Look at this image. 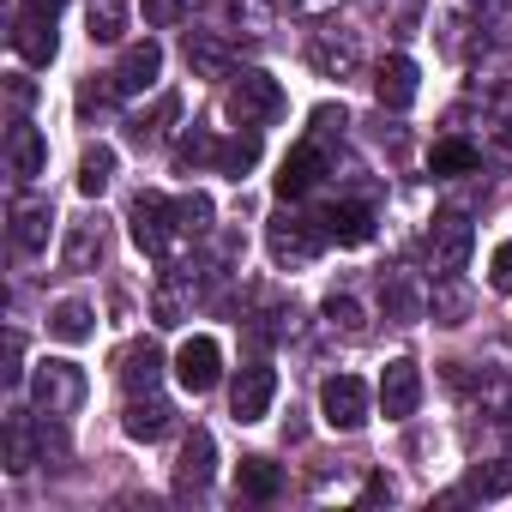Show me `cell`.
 I'll use <instances>...</instances> for the list:
<instances>
[{"label":"cell","instance_id":"1","mask_svg":"<svg viewBox=\"0 0 512 512\" xmlns=\"http://www.w3.org/2000/svg\"><path fill=\"white\" fill-rule=\"evenodd\" d=\"M223 103H229V115L241 127H272L284 115V85L272 73H260V67H247V73H229V97Z\"/></svg>","mask_w":512,"mask_h":512},{"label":"cell","instance_id":"2","mask_svg":"<svg viewBox=\"0 0 512 512\" xmlns=\"http://www.w3.org/2000/svg\"><path fill=\"white\" fill-rule=\"evenodd\" d=\"M266 247H272V260H278L284 272H302V266H314V260H320V247H326V229H320L314 217L278 211V217L266 223Z\"/></svg>","mask_w":512,"mask_h":512},{"label":"cell","instance_id":"3","mask_svg":"<svg viewBox=\"0 0 512 512\" xmlns=\"http://www.w3.org/2000/svg\"><path fill=\"white\" fill-rule=\"evenodd\" d=\"M31 404L43 410V416H73L79 404H85V368L79 362H37L31 368Z\"/></svg>","mask_w":512,"mask_h":512},{"label":"cell","instance_id":"4","mask_svg":"<svg viewBox=\"0 0 512 512\" xmlns=\"http://www.w3.org/2000/svg\"><path fill=\"white\" fill-rule=\"evenodd\" d=\"M127 223H133L139 253H151V260H163V253L175 247V235H181L175 199H163V193H139V199H133V211H127Z\"/></svg>","mask_w":512,"mask_h":512},{"label":"cell","instance_id":"5","mask_svg":"<svg viewBox=\"0 0 512 512\" xmlns=\"http://www.w3.org/2000/svg\"><path fill=\"white\" fill-rule=\"evenodd\" d=\"M320 416H326V428L356 434V428L374 416V392H368V380H356V374H332V380L320 386Z\"/></svg>","mask_w":512,"mask_h":512},{"label":"cell","instance_id":"6","mask_svg":"<svg viewBox=\"0 0 512 512\" xmlns=\"http://www.w3.org/2000/svg\"><path fill=\"white\" fill-rule=\"evenodd\" d=\"M470 247H476V229H470V217H464V211H440V217H434V229H428V272H434V278H452V272H464Z\"/></svg>","mask_w":512,"mask_h":512},{"label":"cell","instance_id":"7","mask_svg":"<svg viewBox=\"0 0 512 512\" xmlns=\"http://www.w3.org/2000/svg\"><path fill=\"white\" fill-rule=\"evenodd\" d=\"M272 398H278V368H272V362H247V368L229 380V416H235L241 428H247V422H266Z\"/></svg>","mask_w":512,"mask_h":512},{"label":"cell","instance_id":"8","mask_svg":"<svg viewBox=\"0 0 512 512\" xmlns=\"http://www.w3.org/2000/svg\"><path fill=\"white\" fill-rule=\"evenodd\" d=\"M175 380L187 386V392H211L217 380H223V344L217 338H187L181 350H175Z\"/></svg>","mask_w":512,"mask_h":512},{"label":"cell","instance_id":"9","mask_svg":"<svg viewBox=\"0 0 512 512\" xmlns=\"http://www.w3.org/2000/svg\"><path fill=\"white\" fill-rule=\"evenodd\" d=\"M416 404H422V368L410 356L386 362V374H380V410H386V422H410Z\"/></svg>","mask_w":512,"mask_h":512},{"label":"cell","instance_id":"10","mask_svg":"<svg viewBox=\"0 0 512 512\" xmlns=\"http://www.w3.org/2000/svg\"><path fill=\"white\" fill-rule=\"evenodd\" d=\"M320 175H326V151H320L314 139H302V145L278 163V181H272V187H278V199H308V193L320 187Z\"/></svg>","mask_w":512,"mask_h":512},{"label":"cell","instance_id":"11","mask_svg":"<svg viewBox=\"0 0 512 512\" xmlns=\"http://www.w3.org/2000/svg\"><path fill=\"white\" fill-rule=\"evenodd\" d=\"M314 223H320V229H326V241H338V247H362V241H374V205H356V199L320 205V211H314Z\"/></svg>","mask_w":512,"mask_h":512},{"label":"cell","instance_id":"12","mask_svg":"<svg viewBox=\"0 0 512 512\" xmlns=\"http://www.w3.org/2000/svg\"><path fill=\"white\" fill-rule=\"evenodd\" d=\"M13 49H19V61L49 67V61H55V49H61V37H55V13L25 7V13L13 19Z\"/></svg>","mask_w":512,"mask_h":512},{"label":"cell","instance_id":"13","mask_svg":"<svg viewBox=\"0 0 512 512\" xmlns=\"http://www.w3.org/2000/svg\"><path fill=\"white\" fill-rule=\"evenodd\" d=\"M157 73H163V49L145 37V43H127V49H121V61H115V73H109V79H115V91H121V97H139V91H151V85H157Z\"/></svg>","mask_w":512,"mask_h":512},{"label":"cell","instance_id":"14","mask_svg":"<svg viewBox=\"0 0 512 512\" xmlns=\"http://www.w3.org/2000/svg\"><path fill=\"white\" fill-rule=\"evenodd\" d=\"M416 91H422L416 61H410V55H386V61H380V73H374V97H380V109L404 115V109L416 103Z\"/></svg>","mask_w":512,"mask_h":512},{"label":"cell","instance_id":"15","mask_svg":"<svg viewBox=\"0 0 512 512\" xmlns=\"http://www.w3.org/2000/svg\"><path fill=\"white\" fill-rule=\"evenodd\" d=\"M43 163H49V139L25 115H13L7 121V169H13V181H37Z\"/></svg>","mask_w":512,"mask_h":512},{"label":"cell","instance_id":"16","mask_svg":"<svg viewBox=\"0 0 512 512\" xmlns=\"http://www.w3.org/2000/svg\"><path fill=\"white\" fill-rule=\"evenodd\" d=\"M308 61H314L320 79H350V73L362 67V43H356L350 31H320V37L308 43Z\"/></svg>","mask_w":512,"mask_h":512},{"label":"cell","instance_id":"17","mask_svg":"<svg viewBox=\"0 0 512 512\" xmlns=\"http://www.w3.org/2000/svg\"><path fill=\"white\" fill-rule=\"evenodd\" d=\"M49 229H55V205L37 199V193H19L13 199V247L19 253H43L49 247Z\"/></svg>","mask_w":512,"mask_h":512},{"label":"cell","instance_id":"18","mask_svg":"<svg viewBox=\"0 0 512 512\" xmlns=\"http://www.w3.org/2000/svg\"><path fill=\"white\" fill-rule=\"evenodd\" d=\"M211 470H217V440H211L205 428H193V434L181 440V464H175V488H181V494H199V488L211 482Z\"/></svg>","mask_w":512,"mask_h":512},{"label":"cell","instance_id":"19","mask_svg":"<svg viewBox=\"0 0 512 512\" xmlns=\"http://www.w3.org/2000/svg\"><path fill=\"white\" fill-rule=\"evenodd\" d=\"M121 428H127L133 440H163V434L175 428V404H169V398H157V392H133V404H127Z\"/></svg>","mask_w":512,"mask_h":512},{"label":"cell","instance_id":"20","mask_svg":"<svg viewBox=\"0 0 512 512\" xmlns=\"http://www.w3.org/2000/svg\"><path fill=\"white\" fill-rule=\"evenodd\" d=\"M103 260V217H79L67 229V247H61V266L67 272H97Z\"/></svg>","mask_w":512,"mask_h":512},{"label":"cell","instance_id":"21","mask_svg":"<svg viewBox=\"0 0 512 512\" xmlns=\"http://www.w3.org/2000/svg\"><path fill=\"white\" fill-rule=\"evenodd\" d=\"M187 67H193L199 79H229V73H235V49H229L217 31H193V37H187Z\"/></svg>","mask_w":512,"mask_h":512},{"label":"cell","instance_id":"22","mask_svg":"<svg viewBox=\"0 0 512 512\" xmlns=\"http://www.w3.org/2000/svg\"><path fill=\"white\" fill-rule=\"evenodd\" d=\"M91 332H97V308H91L85 296H67V302L49 308V338H61V344H85Z\"/></svg>","mask_w":512,"mask_h":512},{"label":"cell","instance_id":"23","mask_svg":"<svg viewBox=\"0 0 512 512\" xmlns=\"http://www.w3.org/2000/svg\"><path fill=\"white\" fill-rule=\"evenodd\" d=\"M157 380H163V350H157L151 338L127 344V356H121V386H127V392H157Z\"/></svg>","mask_w":512,"mask_h":512},{"label":"cell","instance_id":"24","mask_svg":"<svg viewBox=\"0 0 512 512\" xmlns=\"http://www.w3.org/2000/svg\"><path fill=\"white\" fill-rule=\"evenodd\" d=\"M235 488L247 500H278L284 494V464H272V458H241L235 464Z\"/></svg>","mask_w":512,"mask_h":512},{"label":"cell","instance_id":"25","mask_svg":"<svg viewBox=\"0 0 512 512\" xmlns=\"http://www.w3.org/2000/svg\"><path fill=\"white\" fill-rule=\"evenodd\" d=\"M253 163H260V127H247V133L223 139V145H217V157H211V169H217V175H229V181H241Z\"/></svg>","mask_w":512,"mask_h":512},{"label":"cell","instance_id":"26","mask_svg":"<svg viewBox=\"0 0 512 512\" xmlns=\"http://www.w3.org/2000/svg\"><path fill=\"white\" fill-rule=\"evenodd\" d=\"M428 169L440 175V181H452V175H470V169H482V145H470V139H440L434 151H428Z\"/></svg>","mask_w":512,"mask_h":512},{"label":"cell","instance_id":"27","mask_svg":"<svg viewBox=\"0 0 512 512\" xmlns=\"http://www.w3.org/2000/svg\"><path fill=\"white\" fill-rule=\"evenodd\" d=\"M428 314H434L440 326H464V320H470V290L458 284V272H452V278H434V290H428Z\"/></svg>","mask_w":512,"mask_h":512},{"label":"cell","instance_id":"28","mask_svg":"<svg viewBox=\"0 0 512 512\" xmlns=\"http://www.w3.org/2000/svg\"><path fill=\"white\" fill-rule=\"evenodd\" d=\"M31 464H37V440H31V416H25V410H13V416H7V470H13V476H25Z\"/></svg>","mask_w":512,"mask_h":512},{"label":"cell","instance_id":"29","mask_svg":"<svg viewBox=\"0 0 512 512\" xmlns=\"http://www.w3.org/2000/svg\"><path fill=\"white\" fill-rule=\"evenodd\" d=\"M175 115H181V97H157V109H151V115L127 121V139H133V145L145 151V145H157V139H163V127H169Z\"/></svg>","mask_w":512,"mask_h":512},{"label":"cell","instance_id":"30","mask_svg":"<svg viewBox=\"0 0 512 512\" xmlns=\"http://www.w3.org/2000/svg\"><path fill=\"white\" fill-rule=\"evenodd\" d=\"M109 181H115V151H109V145H91V151L79 157V193L97 199Z\"/></svg>","mask_w":512,"mask_h":512},{"label":"cell","instance_id":"31","mask_svg":"<svg viewBox=\"0 0 512 512\" xmlns=\"http://www.w3.org/2000/svg\"><path fill=\"white\" fill-rule=\"evenodd\" d=\"M506 488H512V458L506 464H470V476H464L470 500H500Z\"/></svg>","mask_w":512,"mask_h":512},{"label":"cell","instance_id":"32","mask_svg":"<svg viewBox=\"0 0 512 512\" xmlns=\"http://www.w3.org/2000/svg\"><path fill=\"white\" fill-rule=\"evenodd\" d=\"M85 25H91V43H121V31H127V0H91Z\"/></svg>","mask_w":512,"mask_h":512},{"label":"cell","instance_id":"33","mask_svg":"<svg viewBox=\"0 0 512 512\" xmlns=\"http://www.w3.org/2000/svg\"><path fill=\"white\" fill-rule=\"evenodd\" d=\"M380 302H386V320H392V326H410V320L422 314V296H416V290H410L404 278H386Z\"/></svg>","mask_w":512,"mask_h":512},{"label":"cell","instance_id":"34","mask_svg":"<svg viewBox=\"0 0 512 512\" xmlns=\"http://www.w3.org/2000/svg\"><path fill=\"white\" fill-rule=\"evenodd\" d=\"M175 217H181V235H211V217H217V205L205 199V193H187V199H175Z\"/></svg>","mask_w":512,"mask_h":512},{"label":"cell","instance_id":"35","mask_svg":"<svg viewBox=\"0 0 512 512\" xmlns=\"http://www.w3.org/2000/svg\"><path fill=\"white\" fill-rule=\"evenodd\" d=\"M326 320H332V332H344V338H362V332H368L356 296H326Z\"/></svg>","mask_w":512,"mask_h":512},{"label":"cell","instance_id":"36","mask_svg":"<svg viewBox=\"0 0 512 512\" xmlns=\"http://www.w3.org/2000/svg\"><path fill=\"white\" fill-rule=\"evenodd\" d=\"M211 157H217V139H211V133H187V139L175 145V169H193V163L211 169Z\"/></svg>","mask_w":512,"mask_h":512},{"label":"cell","instance_id":"37","mask_svg":"<svg viewBox=\"0 0 512 512\" xmlns=\"http://www.w3.org/2000/svg\"><path fill=\"white\" fill-rule=\"evenodd\" d=\"M488 290L512 296V241H500V247L488 253Z\"/></svg>","mask_w":512,"mask_h":512},{"label":"cell","instance_id":"38","mask_svg":"<svg viewBox=\"0 0 512 512\" xmlns=\"http://www.w3.org/2000/svg\"><path fill=\"white\" fill-rule=\"evenodd\" d=\"M139 7H145V25H151V31H169V25L187 13V0H139Z\"/></svg>","mask_w":512,"mask_h":512},{"label":"cell","instance_id":"39","mask_svg":"<svg viewBox=\"0 0 512 512\" xmlns=\"http://www.w3.org/2000/svg\"><path fill=\"white\" fill-rule=\"evenodd\" d=\"M0 374H7V386L25 380V338L19 332H7V368H0Z\"/></svg>","mask_w":512,"mask_h":512},{"label":"cell","instance_id":"40","mask_svg":"<svg viewBox=\"0 0 512 512\" xmlns=\"http://www.w3.org/2000/svg\"><path fill=\"white\" fill-rule=\"evenodd\" d=\"M7 103H13V115H25V109L37 103V85H31L25 73H13V79H7Z\"/></svg>","mask_w":512,"mask_h":512},{"label":"cell","instance_id":"41","mask_svg":"<svg viewBox=\"0 0 512 512\" xmlns=\"http://www.w3.org/2000/svg\"><path fill=\"white\" fill-rule=\"evenodd\" d=\"M284 7H290L296 19H332V13L344 7V0H284Z\"/></svg>","mask_w":512,"mask_h":512},{"label":"cell","instance_id":"42","mask_svg":"<svg viewBox=\"0 0 512 512\" xmlns=\"http://www.w3.org/2000/svg\"><path fill=\"white\" fill-rule=\"evenodd\" d=\"M362 500H392V482H386V476H374V482L362 488Z\"/></svg>","mask_w":512,"mask_h":512},{"label":"cell","instance_id":"43","mask_svg":"<svg viewBox=\"0 0 512 512\" xmlns=\"http://www.w3.org/2000/svg\"><path fill=\"white\" fill-rule=\"evenodd\" d=\"M25 7H37V13H61L67 0H25Z\"/></svg>","mask_w":512,"mask_h":512},{"label":"cell","instance_id":"44","mask_svg":"<svg viewBox=\"0 0 512 512\" xmlns=\"http://www.w3.org/2000/svg\"><path fill=\"white\" fill-rule=\"evenodd\" d=\"M506 133H512V127H506Z\"/></svg>","mask_w":512,"mask_h":512}]
</instances>
